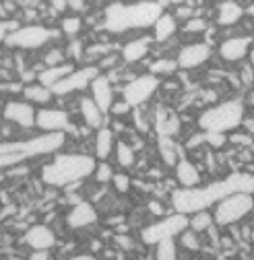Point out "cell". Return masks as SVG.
Masks as SVG:
<instances>
[{"label": "cell", "mask_w": 254, "mask_h": 260, "mask_svg": "<svg viewBox=\"0 0 254 260\" xmlns=\"http://www.w3.org/2000/svg\"><path fill=\"white\" fill-rule=\"evenodd\" d=\"M190 15H193V9H190V7L188 9L186 7H178V11H176V17L178 19H188Z\"/></svg>", "instance_id": "ee69618b"}, {"label": "cell", "mask_w": 254, "mask_h": 260, "mask_svg": "<svg viewBox=\"0 0 254 260\" xmlns=\"http://www.w3.org/2000/svg\"><path fill=\"white\" fill-rule=\"evenodd\" d=\"M69 9H73V11H83V9H85V0H69Z\"/></svg>", "instance_id": "f6af8a7d"}, {"label": "cell", "mask_w": 254, "mask_h": 260, "mask_svg": "<svg viewBox=\"0 0 254 260\" xmlns=\"http://www.w3.org/2000/svg\"><path fill=\"white\" fill-rule=\"evenodd\" d=\"M25 244L34 250H50L56 244V236L48 225H34L25 234Z\"/></svg>", "instance_id": "e0dca14e"}, {"label": "cell", "mask_w": 254, "mask_h": 260, "mask_svg": "<svg viewBox=\"0 0 254 260\" xmlns=\"http://www.w3.org/2000/svg\"><path fill=\"white\" fill-rule=\"evenodd\" d=\"M91 93H93L91 100L100 106V110L104 114H108L114 108V87H112V81L106 75H100L91 83Z\"/></svg>", "instance_id": "9a60e30c"}, {"label": "cell", "mask_w": 254, "mask_h": 260, "mask_svg": "<svg viewBox=\"0 0 254 260\" xmlns=\"http://www.w3.org/2000/svg\"><path fill=\"white\" fill-rule=\"evenodd\" d=\"M250 46H252V38H248V36L228 38L219 44V56L228 62H240L248 56Z\"/></svg>", "instance_id": "5bb4252c"}, {"label": "cell", "mask_w": 254, "mask_h": 260, "mask_svg": "<svg viewBox=\"0 0 254 260\" xmlns=\"http://www.w3.org/2000/svg\"><path fill=\"white\" fill-rule=\"evenodd\" d=\"M254 209V197L246 192H236L230 194L224 201H219L215 205V213L213 219L217 225H234L238 221H242L248 213H252Z\"/></svg>", "instance_id": "8992f818"}, {"label": "cell", "mask_w": 254, "mask_h": 260, "mask_svg": "<svg viewBox=\"0 0 254 260\" xmlns=\"http://www.w3.org/2000/svg\"><path fill=\"white\" fill-rule=\"evenodd\" d=\"M69 260H98V258L89 256V254H79V256H73V258H69Z\"/></svg>", "instance_id": "c3c4849f"}, {"label": "cell", "mask_w": 254, "mask_h": 260, "mask_svg": "<svg viewBox=\"0 0 254 260\" xmlns=\"http://www.w3.org/2000/svg\"><path fill=\"white\" fill-rule=\"evenodd\" d=\"M184 31L186 34H203L207 31V21L203 17H193L184 23Z\"/></svg>", "instance_id": "836d02e7"}, {"label": "cell", "mask_w": 254, "mask_h": 260, "mask_svg": "<svg viewBox=\"0 0 254 260\" xmlns=\"http://www.w3.org/2000/svg\"><path fill=\"white\" fill-rule=\"evenodd\" d=\"M176 31H178V21H176V17H174L172 13H164L160 19L155 21V25H153V40L160 42V44H164V42H168L170 38H174Z\"/></svg>", "instance_id": "44dd1931"}, {"label": "cell", "mask_w": 254, "mask_h": 260, "mask_svg": "<svg viewBox=\"0 0 254 260\" xmlns=\"http://www.w3.org/2000/svg\"><path fill=\"white\" fill-rule=\"evenodd\" d=\"M69 56H71L73 60H81V58H83V44H81L79 40H73V42L69 44Z\"/></svg>", "instance_id": "ab89813d"}, {"label": "cell", "mask_w": 254, "mask_h": 260, "mask_svg": "<svg viewBox=\"0 0 254 260\" xmlns=\"http://www.w3.org/2000/svg\"><path fill=\"white\" fill-rule=\"evenodd\" d=\"M95 221H98V211H95V207L91 203H77L69 215H67V225L71 227V230H81V227H89L93 225Z\"/></svg>", "instance_id": "2e32d148"}, {"label": "cell", "mask_w": 254, "mask_h": 260, "mask_svg": "<svg viewBox=\"0 0 254 260\" xmlns=\"http://www.w3.org/2000/svg\"><path fill=\"white\" fill-rule=\"evenodd\" d=\"M213 223H215V219H213L211 213H207V211H199V213H195L193 217H190V230L197 232V234H201V232L211 230V225H213Z\"/></svg>", "instance_id": "4316f807"}, {"label": "cell", "mask_w": 254, "mask_h": 260, "mask_svg": "<svg viewBox=\"0 0 254 260\" xmlns=\"http://www.w3.org/2000/svg\"><path fill=\"white\" fill-rule=\"evenodd\" d=\"M79 108H81V116L89 128H102L104 126V112L100 110V106L95 104L91 97H83Z\"/></svg>", "instance_id": "cb8c5ba5"}, {"label": "cell", "mask_w": 254, "mask_h": 260, "mask_svg": "<svg viewBox=\"0 0 254 260\" xmlns=\"http://www.w3.org/2000/svg\"><path fill=\"white\" fill-rule=\"evenodd\" d=\"M46 67H58V64H65V52L58 50V48H52L48 54H46Z\"/></svg>", "instance_id": "8d00e7d4"}, {"label": "cell", "mask_w": 254, "mask_h": 260, "mask_svg": "<svg viewBox=\"0 0 254 260\" xmlns=\"http://www.w3.org/2000/svg\"><path fill=\"white\" fill-rule=\"evenodd\" d=\"M246 15H250V17H254V3H252V5H250V7L246 9Z\"/></svg>", "instance_id": "681fc988"}, {"label": "cell", "mask_w": 254, "mask_h": 260, "mask_svg": "<svg viewBox=\"0 0 254 260\" xmlns=\"http://www.w3.org/2000/svg\"><path fill=\"white\" fill-rule=\"evenodd\" d=\"M162 81L157 75H141V77H135L133 81H129L122 89V100L129 104L131 108H139L143 104H147L151 100V95L160 89Z\"/></svg>", "instance_id": "9c48e42d"}, {"label": "cell", "mask_w": 254, "mask_h": 260, "mask_svg": "<svg viewBox=\"0 0 254 260\" xmlns=\"http://www.w3.org/2000/svg\"><path fill=\"white\" fill-rule=\"evenodd\" d=\"M102 73L98 67H83V69H75L71 75H67L58 85L52 87L54 95H71L75 91H83L87 89L95 79H98Z\"/></svg>", "instance_id": "30bf717a"}, {"label": "cell", "mask_w": 254, "mask_h": 260, "mask_svg": "<svg viewBox=\"0 0 254 260\" xmlns=\"http://www.w3.org/2000/svg\"><path fill=\"white\" fill-rule=\"evenodd\" d=\"M182 246L186 248V250H199L201 248V242H199V238H197V232H193V230H186L182 236Z\"/></svg>", "instance_id": "e575fe53"}, {"label": "cell", "mask_w": 254, "mask_h": 260, "mask_svg": "<svg viewBox=\"0 0 254 260\" xmlns=\"http://www.w3.org/2000/svg\"><path fill=\"white\" fill-rule=\"evenodd\" d=\"M246 192L254 194V174L248 172H232L224 180H215L205 186L195 188H178L172 194V207L176 213H199L207 211L209 207H215L219 201H224L230 194Z\"/></svg>", "instance_id": "6da1fadb"}, {"label": "cell", "mask_w": 254, "mask_h": 260, "mask_svg": "<svg viewBox=\"0 0 254 260\" xmlns=\"http://www.w3.org/2000/svg\"><path fill=\"white\" fill-rule=\"evenodd\" d=\"M149 209H151L155 215H162V213H164V207H162L160 203H151V205H149Z\"/></svg>", "instance_id": "7dc6e473"}, {"label": "cell", "mask_w": 254, "mask_h": 260, "mask_svg": "<svg viewBox=\"0 0 254 260\" xmlns=\"http://www.w3.org/2000/svg\"><path fill=\"white\" fill-rule=\"evenodd\" d=\"M95 168H98V161L91 155H81V153L58 155L54 161L44 166L42 180L54 188H69L89 178L95 172Z\"/></svg>", "instance_id": "3957f363"}, {"label": "cell", "mask_w": 254, "mask_h": 260, "mask_svg": "<svg viewBox=\"0 0 254 260\" xmlns=\"http://www.w3.org/2000/svg\"><path fill=\"white\" fill-rule=\"evenodd\" d=\"M5 118L21 128H31V126H36V108L31 106L29 102H9L3 110Z\"/></svg>", "instance_id": "4fadbf2b"}, {"label": "cell", "mask_w": 254, "mask_h": 260, "mask_svg": "<svg viewBox=\"0 0 254 260\" xmlns=\"http://www.w3.org/2000/svg\"><path fill=\"white\" fill-rule=\"evenodd\" d=\"M213 50L209 44L205 42H197V44H188L180 50L176 62H178V69L180 71H193V69H199L201 64H205L209 58H211Z\"/></svg>", "instance_id": "8fae6325"}, {"label": "cell", "mask_w": 254, "mask_h": 260, "mask_svg": "<svg viewBox=\"0 0 254 260\" xmlns=\"http://www.w3.org/2000/svg\"><path fill=\"white\" fill-rule=\"evenodd\" d=\"M29 260H50V252L48 250H34Z\"/></svg>", "instance_id": "7bdbcfd3"}, {"label": "cell", "mask_w": 254, "mask_h": 260, "mask_svg": "<svg viewBox=\"0 0 254 260\" xmlns=\"http://www.w3.org/2000/svg\"><path fill=\"white\" fill-rule=\"evenodd\" d=\"M160 151L162 157L168 166H176L178 164V153H176V145L172 143V137H160Z\"/></svg>", "instance_id": "83f0119b"}, {"label": "cell", "mask_w": 254, "mask_h": 260, "mask_svg": "<svg viewBox=\"0 0 254 260\" xmlns=\"http://www.w3.org/2000/svg\"><path fill=\"white\" fill-rule=\"evenodd\" d=\"M50 5L56 13H62V11L69 9V0H50Z\"/></svg>", "instance_id": "b9f144b4"}, {"label": "cell", "mask_w": 254, "mask_h": 260, "mask_svg": "<svg viewBox=\"0 0 254 260\" xmlns=\"http://www.w3.org/2000/svg\"><path fill=\"white\" fill-rule=\"evenodd\" d=\"M93 176H95V180H98L100 184H108V182H112V178H114V170L110 168V164L102 161V164H98V168H95Z\"/></svg>", "instance_id": "d6a6232c"}, {"label": "cell", "mask_w": 254, "mask_h": 260, "mask_svg": "<svg viewBox=\"0 0 254 260\" xmlns=\"http://www.w3.org/2000/svg\"><path fill=\"white\" fill-rule=\"evenodd\" d=\"M23 97H25L29 104H40V106H44V104H48V102L52 100L54 93H52V89H48V87H44V85H40V83H34V85L23 87Z\"/></svg>", "instance_id": "484cf974"}, {"label": "cell", "mask_w": 254, "mask_h": 260, "mask_svg": "<svg viewBox=\"0 0 254 260\" xmlns=\"http://www.w3.org/2000/svg\"><path fill=\"white\" fill-rule=\"evenodd\" d=\"M178 69V62L176 60H170V58H162V60H155L151 64V75H172L174 71Z\"/></svg>", "instance_id": "4dcf8cb0"}, {"label": "cell", "mask_w": 254, "mask_h": 260, "mask_svg": "<svg viewBox=\"0 0 254 260\" xmlns=\"http://www.w3.org/2000/svg\"><path fill=\"white\" fill-rule=\"evenodd\" d=\"M176 178L180 182L182 188H195L201 184V174L197 170L195 164H190L188 159H178V164H176Z\"/></svg>", "instance_id": "ffe728a7"}, {"label": "cell", "mask_w": 254, "mask_h": 260, "mask_svg": "<svg viewBox=\"0 0 254 260\" xmlns=\"http://www.w3.org/2000/svg\"><path fill=\"white\" fill-rule=\"evenodd\" d=\"M244 114H246V108H244L242 102H238V100L221 102V104L205 110L199 116V128L203 130V133L226 135V133H230V130H236V128L242 126Z\"/></svg>", "instance_id": "277c9868"}, {"label": "cell", "mask_w": 254, "mask_h": 260, "mask_svg": "<svg viewBox=\"0 0 254 260\" xmlns=\"http://www.w3.org/2000/svg\"><path fill=\"white\" fill-rule=\"evenodd\" d=\"M157 260H178L174 240H166L162 244H157Z\"/></svg>", "instance_id": "1f68e13d"}, {"label": "cell", "mask_w": 254, "mask_h": 260, "mask_svg": "<svg viewBox=\"0 0 254 260\" xmlns=\"http://www.w3.org/2000/svg\"><path fill=\"white\" fill-rule=\"evenodd\" d=\"M166 3H170V5H176V7H180V5L184 3V0H166Z\"/></svg>", "instance_id": "f907efd6"}, {"label": "cell", "mask_w": 254, "mask_h": 260, "mask_svg": "<svg viewBox=\"0 0 254 260\" xmlns=\"http://www.w3.org/2000/svg\"><path fill=\"white\" fill-rule=\"evenodd\" d=\"M244 15H246L244 7L240 3H236V0H224V3L217 7V23L224 27L236 25Z\"/></svg>", "instance_id": "d6986e66"}, {"label": "cell", "mask_w": 254, "mask_h": 260, "mask_svg": "<svg viewBox=\"0 0 254 260\" xmlns=\"http://www.w3.org/2000/svg\"><path fill=\"white\" fill-rule=\"evenodd\" d=\"M21 25L15 21V19H0V42H5L7 38H9V34L11 31H15V29H19Z\"/></svg>", "instance_id": "d590c367"}, {"label": "cell", "mask_w": 254, "mask_h": 260, "mask_svg": "<svg viewBox=\"0 0 254 260\" xmlns=\"http://www.w3.org/2000/svg\"><path fill=\"white\" fill-rule=\"evenodd\" d=\"M112 182H114V186H116L118 192H126V190L131 188V178L126 176V174H114Z\"/></svg>", "instance_id": "f35d334b"}, {"label": "cell", "mask_w": 254, "mask_h": 260, "mask_svg": "<svg viewBox=\"0 0 254 260\" xmlns=\"http://www.w3.org/2000/svg\"><path fill=\"white\" fill-rule=\"evenodd\" d=\"M54 36H56V31H52L44 25H25V27L11 31L5 42H7V46L19 48V50H38V48L46 46Z\"/></svg>", "instance_id": "ba28073f"}, {"label": "cell", "mask_w": 254, "mask_h": 260, "mask_svg": "<svg viewBox=\"0 0 254 260\" xmlns=\"http://www.w3.org/2000/svg\"><path fill=\"white\" fill-rule=\"evenodd\" d=\"M114 62H116V56H108V58H104V60H102V69H110V67H114Z\"/></svg>", "instance_id": "bcb514c9"}, {"label": "cell", "mask_w": 254, "mask_h": 260, "mask_svg": "<svg viewBox=\"0 0 254 260\" xmlns=\"http://www.w3.org/2000/svg\"><path fill=\"white\" fill-rule=\"evenodd\" d=\"M65 133H44L40 137L27 139V141H9L0 143V155L5 153H21L25 159L36 155H50L56 153L60 147H65Z\"/></svg>", "instance_id": "5b68a950"}, {"label": "cell", "mask_w": 254, "mask_h": 260, "mask_svg": "<svg viewBox=\"0 0 254 260\" xmlns=\"http://www.w3.org/2000/svg\"><path fill=\"white\" fill-rule=\"evenodd\" d=\"M153 36H143V38H137V40H131L122 48V58L124 62H139L143 60L149 50H151V44H153Z\"/></svg>", "instance_id": "ac0fdd59"}, {"label": "cell", "mask_w": 254, "mask_h": 260, "mask_svg": "<svg viewBox=\"0 0 254 260\" xmlns=\"http://www.w3.org/2000/svg\"><path fill=\"white\" fill-rule=\"evenodd\" d=\"M164 15L162 3L139 0V3H112L104 13V29L110 34H124L129 29H147Z\"/></svg>", "instance_id": "7a4b0ae2"}, {"label": "cell", "mask_w": 254, "mask_h": 260, "mask_svg": "<svg viewBox=\"0 0 254 260\" xmlns=\"http://www.w3.org/2000/svg\"><path fill=\"white\" fill-rule=\"evenodd\" d=\"M87 54H89V58L98 56V54H108V46H102V44L91 46V48H87Z\"/></svg>", "instance_id": "60d3db41"}, {"label": "cell", "mask_w": 254, "mask_h": 260, "mask_svg": "<svg viewBox=\"0 0 254 260\" xmlns=\"http://www.w3.org/2000/svg\"><path fill=\"white\" fill-rule=\"evenodd\" d=\"M114 133L110 128L102 126L98 128V137H95V155H98L102 161H106L110 155H112V149H114Z\"/></svg>", "instance_id": "d4e9b609"}, {"label": "cell", "mask_w": 254, "mask_h": 260, "mask_svg": "<svg viewBox=\"0 0 254 260\" xmlns=\"http://www.w3.org/2000/svg\"><path fill=\"white\" fill-rule=\"evenodd\" d=\"M62 34H65L67 38H71V40H77V36L81 34V29H83V21L79 19V17H65L62 19Z\"/></svg>", "instance_id": "f546056e"}, {"label": "cell", "mask_w": 254, "mask_h": 260, "mask_svg": "<svg viewBox=\"0 0 254 260\" xmlns=\"http://www.w3.org/2000/svg\"><path fill=\"white\" fill-rule=\"evenodd\" d=\"M188 225H190L188 215H184V213H174V215H170V217H166V219H162V221H157V223L145 227L143 234H141V238H143L145 244L157 246V244H162V242H166V240H174V238L182 236V234L188 230Z\"/></svg>", "instance_id": "52a82bcc"}, {"label": "cell", "mask_w": 254, "mask_h": 260, "mask_svg": "<svg viewBox=\"0 0 254 260\" xmlns=\"http://www.w3.org/2000/svg\"><path fill=\"white\" fill-rule=\"evenodd\" d=\"M116 159H118V164L122 168H131L135 164V151H133V147L129 143H122L120 141L116 145Z\"/></svg>", "instance_id": "f1b7e54d"}, {"label": "cell", "mask_w": 254, "mask_h": 260, "mask_svg": "<svg viewBox=\"0 0 254 260\" xmlns=\"http://www.w3.org/2000/svg\"><path fill=\"white\" fill-rule=\"evenodd\" d=\"M75 69H73V64H58V67H46L40 75H38V83L40 85H44V87H48V89H52L54 85H58L62 79H65L67 75H71Z\"/></svg>", "instance_id": "7402d4cb"}, {"label": "cell", "mask_w": 254, "mask_h": 260, "mask_svg": "<svg viewBox=\"0 0 254 260\" xmlns=\"http://www.w3.org/2000/svg\"><path fill=\"white\" fill-rule=\"evenodd\" d=\"M203 135H205V143H209L213 149H221L228 143V137L221 133H203Z\"/></svg>", "instance_id": "74e56055"}, {"label": "cell", "mask_w": 254, "mask_h": 260, "mask_svg": "<svg viewBox=\"0 0 254 260\" xmlns=\"http://www.w3.org/2000/svg\"><path fill=\"white\" fill-rule=\"evenodd\" d=\"M5 180V174H3V170H0V182H3Z\"/></svg>", "instance_id": "816d5d0a"}, {"label": "cell", "mask_w": 254, "mask_h": 260, "mask_svg": "<svg viewBox=\"0 0 254 260\" xmlns=\"http://www.w3.org/2000/svg\"><path fill=\"white\" fill-rule=\"evenodd\" d=\"M36 126L44 133H65L67 128H71V120L65 110L44 108L36 116Z\"/></svg>", "instance_id": "7c38bea8"}, {"label": "cell", "mask_w": 254, "mask_h": 260, "mask_svg": "<svg viewBox=\"0 0 254 260\" xmlns=\"http://www.w3.org/2000/svg\"><path fill=\"white\" fill-rule=\"evenodd\" d=\"M157 122H155V128L160 137H172L180 130V120L174 116V112L166 110V108H157V114H155Z\"/></svg>", "instance_id": "603a6c76"}]
</instances>
